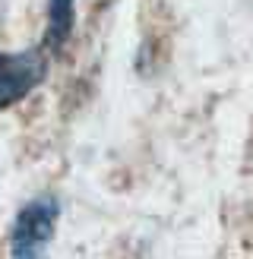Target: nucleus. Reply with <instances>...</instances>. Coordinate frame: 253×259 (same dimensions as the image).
<instances>
[{"label":"nucleus","mask_w":253,"mask_h":259,"mask_svg":"<svg viewBox=\"0 0 253 259\" xmlns=\"http://www.w3.org/2000/svg\"><path fill=\"white\" fill-rule=\"evenodd\" d=\"M54 228H57V202L54 199L29 202L13 225V243H10L13 256H38L48 247V240L54 237Z\"/></svg>","instance_id":"f03ea898"},{"label":"nucleus","mask_w":253,"mask_h":259,"mask_svg":"<svg viewBox=\"0 0 253 259\" xmlns=\"http://www.w3.org/2000/svg\"><path fill=\"white\" fill-rule=\"evenodd\" d=\"M73 0H48V32H45V45L48 51H60L67 45V38L73 32Z\"/></svg>","instance_id":"7ed1b4c3"},{"label":"nucleus","mask_w":253,"mask_h":259,"mask_svg":"<svg viewBox=\"0 0 253 259\" xmlns=\"http://www.w3.org/2000/svg\"><path fill=\"white\" fill-rule=\"evenodd\" d=\"M48 76L45 51H0V108L22 101Z\"/></svg>","instance_id":"f257e3e1"}]
</instances>
